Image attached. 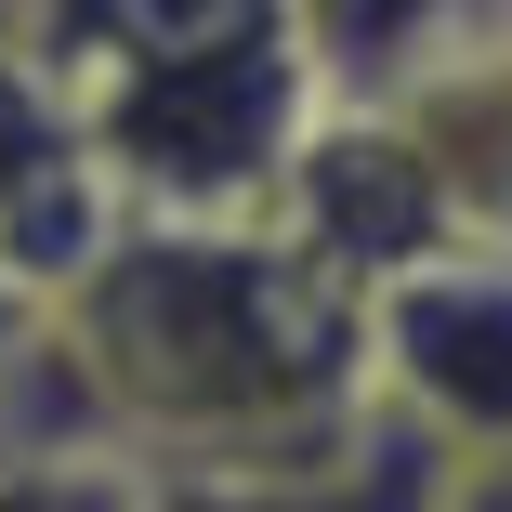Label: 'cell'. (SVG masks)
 Wrapping results in <instances>:
<instances>
[{"label":"cell","instance_id":"obj_1","mask_svg":"<svg viewBox=\"0 0 512 512\" xmlns=\"http://www.w3.org/2000/svg\"><path fill=\"white\" fill-rule=\"evenodd\" d=\"M40 342L119 473H276L368 434V302L263 211H119V237L40 302Z\"/></svg>","mask_w":512,"mask_h":512},{"label":"cell","instance_id":"obj_2","mask_svg":"<svg viewBox=\"0 0 512 512\" xmlns=\"http://www.w3.org/2000/svg\"><path fill=\"white\" fill-rule=\"evenodd\" d=\"M368 407L447 473L512 460V237H460L368 289Z\"/></svg>","mask_w":512,"mask_h":512},{"label":"cell","instance_id":"obj_3","mask_svg":"<svg viewBox=\"0 0 512 512\" xmlns=\"http://www.w3.org/2000/svg\"><path fill=\"white\" fill-rule=\"evenodd\" d=\"M106 237H119V197L79 145V106H66L53 53L27 40V14H0V276L53 302Z\"/></svg>","mask_w":512,"mask_h":512},{"label":"cell","instance_id":"obj_4","mask_svg":"<svg viewBox=\"0 0 512 512\" xmlns=\"http://www.w3.org/2000/svg\"><path fill=\"white\" fill-rule=\"evenodd\" d=\"M447 460L407 447L381 407L368 434H342L329 460H276V473H145V512H434Z\"/></svg>","mask_w":512,"mask_h":512},{"label":"cell","instance_id":"obj_5","mask_svg":"<svg viewBox=\"0 0 512 512\" xmlns=\"http://www.w3.org/2000/svg\"><path fill=\"white\" fill-rule=\"evenodd\" d=\"M302 66H316L329 106H394V92H421L499 0H276Z\"/></svg>","mask_w":512,"mask_h":512},{"label":"cell","instance_id":"obj_6","mask_svg":"<svg viewBox=\"0 0 512 512\" xmlns=\"http://www.w3.org/2000/svg\"><path fill=\"white\" fill-rule=\"evenodd\" d=\"M0 512H145V473L92 447H0Z\"/></svg>","mask_w":512,"mask_h":512},{"label":"cell","instance_id":"obj_7","mask_svg":"<svg viewBox=\"0 0 512 512\" xmlns=\"http://www.w3.org/2000/svg\"><path fill=\"white\" fill-rule=\"evenodd\" d=\"M434 512H512V460H473V473H447V486H434Z\"/></svg>","mask_w":512,"mask_h":512},{"label":"cell","instance_id":"obj_8","mask_svg":"<svg viewBox=\"0 0 512 512\" xmlns=\"http://www.w3.org/2000/svg\"><path fill=\"white\" fill-rule=\"evenodd\" d=\"M27 342H40V302H27L14 276H0V381H14V355H27Z\"/></svg>","mask_w":512,"mask_h":512}]
</instances>
